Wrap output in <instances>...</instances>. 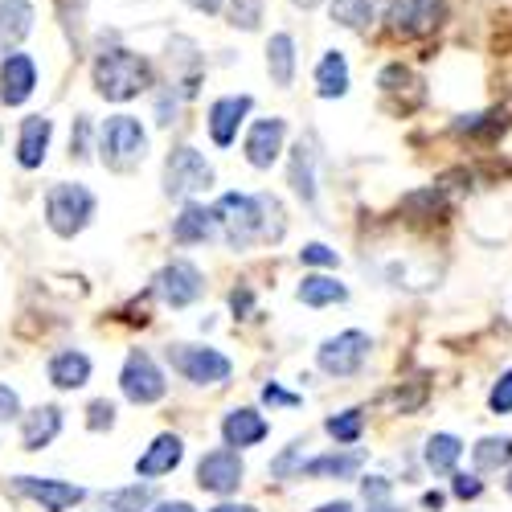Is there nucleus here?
<instances>
[{
	"mask_svg": "<svg viewBox=\"0 0 512 512\" xmlns=\"http://www.w3.org/2000/svg\"><path fill=\"white\" fill-rule=\"evenodd\" d=\"M213 222L234 250H246L254 242H279L287 234L283 205L271 193H226L213 205Z\"/></svg>",
	"mask_w": 512,
	"mask_h": 512,
	"instance_id": "obj_1",
	"label": "nucleus"
},
{
	"mask_svg": "<svg viewBox=\"0 0 512 512\" xmlns=\"http://www.w3.org/2000/svg\"><path fill=\"white\" fill-rule=\"evenodd\" d=\"M91 78H95V91L103 99L127 103V99H136L152 87V66H148V58H140L132 50H103L95 58Z\"/></svg>",
	"mask_w": 512,
	"mask_h": 512,
	"instance_id": "obj_2",
	"label": "nucleus"
},
{
	"mask_svg": "<svg viewBox=\"0 0 512 512\" xmlns=\"http://www.w3.org/2000/svg\"><path fill=\"white\" fill-rule=\"evenodd\" d=\"M95 218V193L87 185H54L46 193V222L58 238H74L91 226Z\"/></svg>",
	"mask_w": 512,
	"mask_h": 512,
	"instance_id": "obj_3",
	"label": "nucleus"
},
{
	"mask_svg": "<svg viewBox=\"0 0 512 512\" xmlns=\"http://www.w3.org/2000/svg\"><path fill=\"white\" fill-rule=\"evenodd\" d=\"M99 152H103V164L115 168V173H127V168H136L148 152V136L140 119L132 115H111L99 132Z\"/></svg>",
	"mask_w": 512,
	"mask_h": 512,
	"instance_id": "obj_4",
	"label": "nucleus"
},
{
	"mask_svg": "<svg viewBox=\"0 0 512 512\" xmlns=\"http://www.w3.org/2000/svg\"><path fill=\"white\" fill-rule=\"evenodd\" d=\"M164 357L185 381H193V386H226L230 373H234L226 353L205 349V345H168Z\"/></svg>",
	"mask_w": 512,
	"mask_h": 512,
	"instance_id": "obj_5",
	"label": "nucleus"
},
{
	"mask_svg": "<svg viewBox=\"0 0 512 512\" xmlns=\"http://www.w3.org/2000/svg\"><path fill=\"white\" fill-rule=\"evenodd\" d=\"M209 185H213V168L197 148L181 144V148L168 152V160H164V193L168 197L189 201L193 193H205Z\"/></svg>",
	"mask_w": 512,
	"mask_h": 512,
	"instance_id": "obj_6",
	"label": "nucleus"
},
{
	"mask_svg": "<svg viewBox=\"0 0 512 512\" xmlns=\"http://www.w3.org/2000/svg\"><path fill=\"white\" fill-rule=\"evenodd\" d=\"M119 390H123V398H127V402H136V406H152V402H160V398H164L168 381H164L160 365H156L144 349H132V353H127V361H123V373H119Z\"/></svg>",
	"mask_w": 512,
	"mask_h": 512,
	"instance_id": "obj_7",
	"label": "nucleus"
},
{
	"mask_svg": "<svg viewBox=\"0 0 512 512\" xmlns=\"http://www.w3.org/2000/svg\"><path fill=\"white\" fill-rule=\"evenodd\" d=\"M369 357V336L349 328V332H340L332 340H324L320 353H316V365L328 373V377H357L361 365Z\"/></svg>",
	"mask_w": 512,
	"mask_h": 512,
	"instance_id": "obj_8",
	"label": "nucleus"
},
{
	"mask_svg": "<svg viewBox=\"0 0 512 512\" xmlns=\"http://www.w3.org/2000/svg\"><path fill=\"white\" fill-rule=\"evenodd\" d=\"M242 476H246V467H242V455L234 447H218V451L201 455V463H197V484L205 492H213V496L238 492Z\"/></svg>",
	"mask_w": 512,
	"mask_h": 512,
	"instance_id": "obj_9",
	"label": "nucleus"
},
{
	"mask_svg": "<svg viewBox=\"0 0 512 512\" xmlns=\"http://www.w3.org/2000/svg\"><path fill=\"white\" fill-rule=\"evenodd\" d=\"M156 291H160V300L168 308H189L201 300V291H205V279L193 263L177 259V263H168L160 275H156Z\"/></svg>",
	"mask_w": 512,
	"mask_h": 512,
	"instance_id": "obj_10",
	"label": "nucleus"
},
{
	"mask_svg": "<svg viewBox=\"0 0 512 512\" xmlns=\"http://www.w3.org/2000/svg\"><path fill=\"white\" fill-rule=\"evenodd\" d=\"M13 488L29 500L41 504V512H66L74 504L87 500V488H78V484H66V480H41V476H17Z\"/></svg>",
	"mask_w": 512,
	"mask_h": 512,
	"instance_id": "obj_11",
	"label": "nucleus"
},
{
	"mask_svg": "<svg viewBox=\"0 0 512 512\" xmlns=\"http://www.w3.org/2000/svg\"><path fill=\"white\" fill-rule=\"evenodd\" d=\"M250 107H254L250 95H226V99L213 103V107H209V119H205L213 144H218V148H230V144L238 140V127L246 123Z\"/></svg>",
	"mask_w": 512,
	"mask_h": 512,
	"instance_id": "obj_12",
	"label": "nucleus"
},
{
	"mask_svg": "<svg viewBox=\"0 0 512 512\" xmlns=\"http://www.w3.org/2000/svg\"><path fill=\"white\" fill-rule=\"evenodd\" d=\"M37 87V66L29 54H9L0 62V103L5 107H21Z\"/></svg>",
	"mask_w": 512,
	"mask_h": 512,
	"instance_id": "obj_13",
	"label": "nucleus"
},
{
	"mask_svg": "<svg viewBox=\"0 0 512 512\" xmlns=\"http://www.w3.org/2000/svg\"><path fill=\"white\" fill-rule=\"evenodd\" d=\"M283 140H287V123L283 119H259L250 127V136H246V160L250 168H271L283 152Z\"/></svg>",
	"mask_w": 512,
	"mask_h": 512,
	"instance_id": "obj_14",
	"label": "nucleus"
},
{
	"mask_svg": "<svg viewBox=\"0 0 512 512\" xmlns=\"http://www.w3.org/2000/svg\"><path fill=\"white\" fill-rule=\"evenodd\" d=\"M443 13H447L443 0H394L390 21L398 33H431L443 25Z\"/></svg>",
	"mask_w": 512,
	"mask_h": 512,
	"instance_id": "obj_15",
	"label": "nucleus"
},
{
	"mask_svg": "<svg viewBox=\"0 0 512 512\" xmlns=\"http://www.w3.org/2000/svg\"><path fill=\"white\" fill-rule=\"evenodd\" d=\"M181 459H185V443H181V435H156L152 447L136 459V476H140V480H160V476L173 472Z\"/></svg>",
	"mask_w": 512,
	"mask_h": 512,
	"instance_id": "obj_16",
	"label": "nucleus"
},
{
	"mask_svg": "<svg viewBox=\"0 0 512 512\" xmlns=\"http://www.w3.org/2000/svg\"><path fill=\"white\" fill-rule=\"evenodd\" d=\"M267 435H271L267 418H263L259 410H250V406L230 410V414H226V422H222V439H226V447H234V451L254 447V443H263Z\"/></svg>",
	"mask_w": 512,
	"mask_h": 512,
	"instance_id": "obj_17",
	"label": "nucleus"
},
{
	"mask_svg": "<svg viewBox=\"0 0 512 512\" xmlns=\"http://www.w3.org/2000/svg\"><path fill=\"white\" fill-rule=\"evenodd\" d=\"M50 136H54V123H50L46 115H29V119H21L17 164H21V168H41V160H46V148H50Z\"/></svg>",
	"mask_w": 512,
	"mask_h": 512,
	"instance_id": "obj_18",
	"label": "nucleus"
},
{
	"mask_svg": "<svg viewBox=\"0 0 512 512\" xmlns=\"http://www.w3.org/2000/svg\"><path fill=\"white\" fill-rule=\"evenodd\" d=\"M33 29V5L29 0H0V58H9Z\"/></svg>",
	"mask_w": 512,
	"mask_h": 512,
	"instance_id": "obj_19",
	"label": "nucleus"
},
{
	"mask_svg": "<svg viewBox=\"0 0 512 512\" xmlns=\"http://www.w3.org/2000/svg\"><path fill=\"white\" fill-rule=\"evenodd\" d=\"M62 431V410L58 406H37L29 414H21V443L25 451H41V447H50Z\"/></svg>",
	"mask_w": 512,
	"mask_h": 512,
	"instance_id": "obj_20",
	"label": "nucleus"
},
{
	"mask_svg": "<svg viewBox=\"0 0 512 512\" xmlns=\"http://www.w3.org/2000/svg\"><path fill=\"white\" fill-rule=\"evenodd\" d=\"M213 230H218V222H213V209H205L197 201H185L181 218H173V242H181V246H197V242L213 238Z\"/></svg>",
	"mask_w": 512,
	"mask_h": 512,
	"instance_id": "obj_21",
	"label": "nucleus"
},
{
	"mask_svg": "<svg viewBox=\"0 0 512 512\" xmlns=\"http://www.w3.org/2000/svg\"><path fill=\"white\" fill-rule=\"evenodd\" d=\"M50 381L58 390H82L91 381V357L78 349H62L50 357Z\"/></svg>",
	"mask_w": 512,
	"mask_h": 512,
	"instance_id": "obj_22",
	"label": "nucleus"
},
{
	"mask_svg": "<svg viewBox=\"0 0 512 512\" xmlns=\"http://www.w3.org/2000/svg\"><path fill=\"white\" fill-rule=\"evenodd\" d=\"M361 463H365V455L361 451H345V455H316V459H308L304 467H300V476H312V480H353L357 472H361Z\"/></svg>",
	"mask_w": 512,
	"mask_h": 512,
	"instance_id": "obj_23",
	"label": "nucleus"
},
{
	"mask_svg": "<svg viewBox=\"0 0 512 512\" xmlns=\"http://www.w3.org/2000/svg\"><path fill=\"white\" fill-rule=\"evenodd\" d=\"M402 213L410 226H435L447 218V197H443V189H418L402 201Z\"/></svg>",
	"mask_w": 512,
	"mask_h": 512,
	"instance_id": "obj_24",
	"label": "nucleus"
},
{
	"mask_svg": "<svg viewBox=\"0 0 512 512\" xmlns=\"http://www.w3.org/2000/svg\"><path fill=\"white\" fill-rule=\"evenodd\" d=\"M316 95L320 99H340V95H349V62L345 54H324L320 66H316Z\"/></svg>",
	"mask_w": 512,
	"mask_h": 512,
	"instance_id": "obj_25",
	"label": "nucleus"
},
{
	"mask_svg": "<svg viewBox=\"0 0 512 512\" xmlns=\"http://www.w3.org/2000/svg\"><path fill=\"white\" fill-rule=\"evenodd\" d=\"M267 70H271V82L283 91L295 82V41H291V33H275L267 41Z\"/></svg>",
	"mask_w": 512,
	"mask_h": 512,
	"instance_id": "obj_26",
	"label": "nucleus"
},
{
	"mask_svg": "<svg viewBox=\"0 0 512 512\" xmlns=\"http://www.w3.org/2000/svg\"><path fill=\"white\" fill-rule=\"evenodd\" d=\"M295 295H300V304H308V308H328V304H345L349 287L336 283L332 275H304V283Z\"/></svg>",
	"mask_w": 512,
	"mask_h": 512,
	"instance_id": "obj_27",
	"label": "nucleus"
},
{
	"mask_svg": "<svg viewBox=\"0 0 512 512\" xmlns=\"http://www.w3.org/2000/svg\"><path fill=\"white\" fill-rule=\"evenodd\" d=\"M291 189L300 193L308 205H316V152L304 140L291 148Z\"/></svg>",
	"mask_w": 512,
	"mask_h": 512,
	"instance_id": "obj_28",
	"label": "nucleus"
},
{
	"mask_svg": "<svg viewBox=\"0 0 512 512\" xmlns=\"http://www.w3.org/2000/svg\"><path fill=\"white\" fill-rule=\"evenodd\" d=\"M459 455H463V443H459L455 435H447V431L426 439V467H431L435 476H451L455 463H459Z\"/></svg>",
	"mask_w": 512,
	"mask_h": 512,
	"instance_id": "obj_29",
	"label": "nucleus"
},
{
	"mask_svg": "<svg viewBox=\"0 0 512 512\" xmlns=\"http://www.w3.org/2000/svg\"><path fill=\"white\" fill-rule=\"evenodd\" d=\"M476 459V472H500V467L512 463V435H488L472 447Z\"/></svg>",
	"mask_w": 512,
	"mask_h": 512,
	"instance_id": "obj_30",
	"label": "nucleus"
},
{
	"mask_svg": "<svg viewBox=\"0 0 512 512\" xmlns=\"http://www.w3.org/2000/svg\"><path fill=\"white\" fill-rule=\"evenodd\" d=\"M381 5L386 0H332V21L345 29H365L381 13Z\"/></svg>",
	"mask_w": 512,
	"mask_h": 512,
	"instance_id": "obj_31",
	"label": "nucleus"
},
{
	"mask_svg": "<svg viewBox=\"0 0 512 512\" xmlns=\"http://www.w3.org/2000/svg\"><path fill=\"white\" fill-rule=\"evenodd\" d=\"M168 62H177L181 70H185V87H181V95H193L197 91V78H201V58H197V46L189 37H177L173 46H168Z\"/></svg>",
	"mask_w": 512,
	"mask_h": 512,
	"instance_id": "obj_32",
	"label": "nucleus"
},
{
	"mask_svg": "<svg viewBox=\"0 0 512 512\" xmlns=\"http://www.w3.org/2000/svg\"><path fill=\"white\" fill-rule=\"evenodd\" d=\"M107 512H140L152 504V488L148 484H132V488H115V492H103L99 496Z\"/></svg>",
	"mask_w": 512,
	"mask_h": 512,
	"instance_id": "obj_33",
	"label": "nucleus"
},
{
	"mask_svg": "<svg viewBox=\"0 0 512 512\" xmlns=\"http://www.w3.org/2000/svg\"><path fill=\"white\" fill-rule=\"evenodd\" d=\"M324 431L336 439V443H345V447H353L357 439H361V431H365V414L361 410H345V414H332L328 422H324Z\"/></svg>",
	"mask_w": 512,
	"mask_h": 512,
	"instance_id": "obj_34",
	"label": "nucleus"
},
{
	"mask_svg": "<svg viewBox=\"0 0 512 512\" xmlns=\"http://www.w3.org/2000/svg\"><path fill=\"white\" fill-rule=\"evenodd\" d=\"M259 21H263V0H234V5H230V25L234 29L254 33V29H259Z\"/></svg>",
	"mask_w": 512,
	"mask_h": 512,
	"instance_id": "obj_35",
	"label": "nucleus"
},
{
	"mask_svg": "<svg viewBox=\"0 0 512 512\" xmlns=\"http://www.w3.org/2000/svg\"><path fill=\"white\" fill-rule=\"evenodd\" d=\"M488 406H492V414H512V373H500V381L488 394Z\"/></svg>",
	"mask_w": 512,
	"mask_h": 512,
	"instance_id": "obj_36",
	"label": "nucleus"
},
{
	"mask_svg": "<svg viewBox=\"0 0 512 512\" xmlns=\"http://www.w3.org/2000/svg\"><path fill=\"white\" fill-rule=\"evenodd\" d=\"M300 263H308V267H336L340 259H336V250H332V246H324V242H308V246L300 250Z\"/></svg>",
	"mask_w": 512,
	"mask_h": 512,
	"instance_id": "obj_37",
	"label": "nucleus"
},
{
	"mask_svg": "<svg viewBox=\"0 0 512 512\" xmlns=\"http://www.w3.org/2000/svg\"><path fill=\"white\" fill-rule=\"evenodd\" d=\"M87 426H91V431H111V426H115V406L107 398L91 402L87 406Z\"/></svg>",
	"mask_w": 512,
	"mask_h": 512,
	"instance_id": "obj_38",
	"label": "nucleus"
},
{
	"mask_svg": "<svg viewBox=\"0 0 512 512\" xmlns=\"http://www.w3.org/2000/svg\"><path fill=\"white\" fill-rule=\"evenodd\" d=\"M381 91H402V87H418V82H414V74L406 70V66H386V70H381Z\"/></svg>",
	"mask_w": 512,
	"mask_h": 512,
	"instance_id": "obj_39",
	"label": "nucleus"
},
{
	"mask_svg": "<svg viewBox=\"0 0 512 512\" xmlns=\"http://www.w3.org/2000/svg\"><path fill=\"white\" fill-rule=\"evenodd\" d=\"M70 152L82 160V156H91V119L87 115H78L74 123V132H70Z\"/></svg>",
	"mask_w": 512,
	"mask_h": 512,
	"instance_id": "obj_40",
	"label": "nucleus"
},
{
	"mask_svg": "<svg viewBox=\"0 0 512 512\" xmlns=\"http://www.w3.org/2000/svg\"><path fill=\"white\" fill-rule=\"evenodd\" d=\"M451 492H455L459 500H476V496L484 492V480H480V476H463V472H459V476L451 480Z\"/></svg>",
	"mask_w": 512,
	"mask_h": 512,
	"instance_id": "obj_41",
	"label": "nucleus"
},
{
	"mask_svg": "<svg viewBox=\"0 0 512 512\" xmlns=\"http://www.w3.org/2000/svg\"><path fill=\"white\" fill-rule=\"evenodd\" d=\"M361 496H365L369 504H386V496H390V480H381V476L361 480Z\"/></svg>",
	"mask_w": 512,
	"mask_h": 512,
	"instance_id": "obj_42",
	"label": "nucleus"
},
{
	"mask_svg": "<svg viewBox=\"0 0 512 512\" xmlns=\"http://www.w3.org/2000/svg\"><path fill=\"white\" fill-rule=\"evenodd\" d=\"M9 418H21V398H17V390H9L5 381H0V422H9Z\"/></svg>",
	"mask_w": 512,
	"mask_h": 512,
	"instance_id": "obj_43",
	"label": "nucleus"
},
{
	"mask_svg": "<svg viewBox=\"0 0 512 512\" xmlns=\"http://www.w3.org/2000/svg\"><path fill=\"white\" fill-rule=\"evenodd\" d=\"M263 402L267 406H300V394H287V390H279L271 381V386H263Z\"/></svg>",
	"mask_w": 512,
	"mask_h": 512,
	"instance_id": "obj_44",
	"label": "nucleus"
},
{
	"mask_svg": "<svg viewBox=\"0 0 512 512\" xmlns=\"http://www.w3.org/2000/svg\"><path fill=\"white\" fill-rule=\"evenodd\" d=\"M295 447H300V443H295ZM295 447H287V451H283V455H279V459L271 463V472H275V476H287V472H300V467H295Z\"/></svg>",
	"mask_w": 512,
	"mask_h": 512,
	"instance_id": "obj_45",
	"label": "nucleus"
},
{
	"mask_svg": "<svg viewBox=\"0 0 512 512\" xmlns=\"http://www.w3.org/2000/svg\"><path fill=\"white\" fill-rule=\"evenodd\" d=\"M152 512H197L189 500H160V504H152Z\"/></svg>",
	"mask_w": 512,
	"mask_h": 512,
	"instance_id": "obj_46",
	"label": "nucleus"
},
{
	"mask_svg": "<svg viewBox=\"0 0 512 512\" xmlns=\"http://www.w3.org/2000/svg\"><path fill=\"white\" fill-rule=\"evenodd\" d=\"M189 9H197V13H218L222 9V0H185Z\"/></svg>",
	"mask_w": 512,
	"mask_h": 512,
	"instance_id": "obj_47",
	"label": "nucleus"
},
{
	"mask_svg": "<svg viewBox=\"0 0 512 512\" xmlns=\"http://www.w3.org/2000/svg\"><path fill=\"white\" fill-rule=\"evenodd\" d=\"M230 304H234V312H246V308H250V291H234Z\"/></svg>",
	"mask_w": 512,
	"mask_h": 512,
	"instance_id": "obj_48",
	"label": "nucleus"
},
{
	"mask_svg": "<svg viewBox=\"0 0 512 512\" xmlns=\"http://www.w3.org/2000/svg\"><path fill=\"white\" fill-rule=\"evenodd\" d=\"M316 512H353V504L349 500H332V504H320Z\"/></svg>",
	"mask_w": 512,
	"mask_h": 512,
	"instance_id": "obj_49",
	"label": "nucleus"
},
{
	"mask_svg": "<svg viewBox=\"0 0 512 512\" xmlns=\"http://www.w3.org/2000/svg\"><path fill=\"white\" fill-rule=\"evenodd\" d=\"M209 512H259V508H250V504H218V508H209Z\"/></svg>",
	"mask_w": 512,
	"mask_h": 512,
	"instance_id": "obj_50",
	"label": "nucleus"
},
{
	"mask_svg": "<svg viewBox=\"0 0 512 512\" xmlns=\"http://www.w3.org/2000/svg\"><path fill=\"white\" fill-rule=\"evenodd\" d=\"M422 504H426V508H443V492H426Z\"/></svg>",
	"mask_w": 512,
	"mask_h": 512,
	"instance_id": "obj_51",
	"label": "nucleus"
},
{
	"mask_svg": "<svg viewBox=\"0 0 512 512\" xmlns=\"http://www.w3.org/2000/svg\"><path fill=\"white\" fill-rule=\"evenodd\" d=\"M369 512H402V508H394V504H369Z\"/></svg>",
	"mask_w": 512,
	"mask_h": 512,
	"instance_id": "obj_52",
	"label": "nucleus"
},
{
	"mask_svg": "<svg viewBox=\"0 0 512 512\" xmlns=\"http://www.w3.org/2000/svg\"><path fill=\"white\" fill-rule=\"evenodd\" d=\"M291 5H300V9H316L320 0H291Z\"/></svg>",
	"mask_w": 512,
	"mask_h": 512,
	"instance_id": "obj_53",
	"label": "nucleus"
},
{
	"mask_svg": "<svg viewBox=\"0 0 512 512\" xmlns=\"http://www.w3.org/2000/svg\"><path fill=\"white\" fill-rule=\"evenodd\" d=\"M504 488H508V496H512V472H508V480H504Z\"/></svg>",
	"mask_w": 512,
	"mask_h": 512,
	"instance_id": "obj_54",
	"label": "nucleus"
},
{
	"mask_svg": "<svg viewBox=\"0 0 512 512\" xmlns=\"http://www.w3.org/2000/svg\"><path fill=\"white\" fill-rule=\"evenodd\" d=\"M103 512H107V508H103Z\"/></svg>",
	"mask_w": 512,
	"mask_h": 512,
	"instance_id": "obj_55",
	"label": "nucleus"
}]
</instances>
